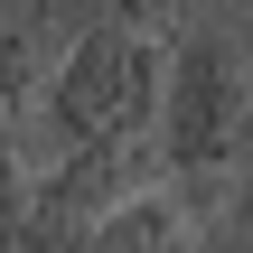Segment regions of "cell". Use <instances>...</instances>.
I'll use <instances>...</instances> for the list:
<instances>
[{
  "label": "cell",
  "instance_id": "cell-6",
  "mask_svg": "<svg viewBox=\"0 0 253 253\" xmlns=\"http://www.w3.org/2000/svg\"><path fill=\"white\" fill-rule=\"evenodd\" d=\"M84 9H94L103 28H141V38H160V28H169L188 0H84Z\"/></svg>",
  "mask_w": 253,
  "mask_h": 253
},
{
  "label": "cell",
  "instance_id": "cell-3",
  "mask_svg": "<svg viewBox=\"0 0 253 253\" xmlns=\"http://www.w3.org/2000/svg\"><path fill=\"white\" fill-rule=\"evenodd\" d=\"M75 38H84V0H0V122H19L47 94Z\"/></svg>",
  "mask_w": 253,
  "mask_h": 253
},
{
  "label": "cell",
  "instance_id": "cell-1",
  "mask_svg": "<svg viewBox=\"0 0 253 253\" xmlns=\"http://www.w3.org/2000/svg\"><path fill=\"white\" fill-rule=\"evenodd\" d=\"M160 94H169V47L141 28H103L84 19V38L66 47V66L38 94V122L66 150H113V141H160Z\"/></svg>",
  "mask_w": 253,
  "mask_h": 253
},
{
  "label": "cell",
  "instance_id": "cell-4",
  "mask_svg": "<svg viewBox=\"0 0 253 253\" xmlns=\"http://www.w3.org/2000/svg\"><path fill=\"white\" fill-rule=\"evenodd\" d=\"M75 253H197V225H188V207L169 188H150L141 207H122L113 225H94Z\"/></svg>",
  "mask_w": 253,
  "mask_h": 253
},
{
  "label": "cell",
  "instance_id": "cell-7",
  "mask_svg": "<svg viewBox=\"0 0 253 253\" xmlns=\"http://www.w3.org/2000/svg\"><path fill=\"white\" fill-rule=\"evenodd\" d=\"M235 19H244V28H253V0H235Z\"/></svg>",
  "mask_w": 253,
  "mask_h": 253
},
{
  "label": "cell",
  "instance_id": "cell-5",
  "mask_svg": "<svg viewBox=\"0 0 253 253\" xmlns=\"http://www.w3.org/2000/svg\"><path fill=\"white\" fill-rule=\"evenodd\" d=\"M28 188H38V169H28V150H19V122H0V253H19Z\"/></svg>",
  "mask_w": 253,
  "mask_h": 253
},
{
  "label": "cell",
  "instance_id": "cell-2",
  "mask_svg": "<svg viewBox=\"0 0 253 253\" xmlns=\"http://www.w3.org/2000/svg\"><path fill=\"white\" fill-rule=\"evenodd\" d=\"M244 122H253L244 56H235L225 28H197V38L169 56V94H160V169L216 178V169L244 150Z\"/></svg>",
  "mask_w": 253,
  "mask_h": 253
}]
</instances>
